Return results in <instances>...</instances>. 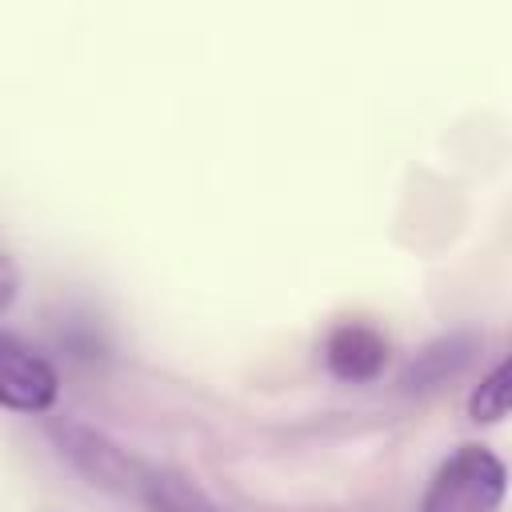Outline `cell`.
Listing matches in <instances>:
<instances>
[{"mask_svg":"<svg viewBox=\"0 0 512 512\" xmlns=\"http://www.w3.org/2000/svg\"><path fill=\"white\" fill-rule=\"evenodd\" d=\"M508 492L504 460L484 444H460L428 480L420 512H496Z\"/></svg>","mask_w":512,"mask_h":512,"instance_id":"cell-1","label":"cell"},{"mask_svg":"<svg viewBox=\"0 0 512 512\" xmlns=\"http://www.w3.org/2000/svg\"><path fill=\"white\" fill-rule=\"evenodd\" d=\"M56 396H60L56 368L20 336L0 332V408L36 416V412H48Z\"/></svg>","mask_w":512,"mask_h":512,"instance_id":"cell-2","label":"cell"},{"mask_svg":"<svg viewBox=\"0 0 512 512\" xmlns=\"http://www.w3.org/2000/svg\"><path fill=\"white\" fill-rule=\"evenodd\" d=\"M388 356H392V348H388L384 332L364 320H340L324 336V368L344 384H368V380L384 376Z\"/></svg>","mask_w":512,"mask_h":512,"instance_id":"cell-3","label":"cell"},{"mask_svg":"<svg viewBox=\"0 0 512 512\" xmlns=\"http://www.w3.org/2000/svg\"><path fill=\"white\" fill-rule=\"evenodd\" d=\"M468 356H472V336H444V340H436L412 356V364L404 368V384L408 388L444 384L448 376H456L468 364Z\"/></svg>","mask_w":512,"mask_h":512,"instance_id":"cell-4","label":"cell"},{"mask_svg":"<svg viewBox=\"0 0 512 512\" xmlns=\"http://www.w3.org/2000/svg\"><path fill=\"white\" fill-rule=\"evenodd\" d=\"M508 400H512V364L500 360L468 396V416L476 424H500L508 416Z\"/></svg>","mask_w":512,"mask_h":512,"instance_id":"cell-5","label":"cell"},{"mask_svg":"<svg viewBox=\"0 0 512 512\" xmlns=\"http://www.w3.org/2000/svg\"><path fill=\"white\" fill-rule=\"evenodd\" d=\"M8 300H12V284L0 276V308H8Z\"/></svg>","mask_w":512,"mask_h":512,"instance_id":"cell-6","label":"cell"}]
</instances>
